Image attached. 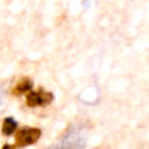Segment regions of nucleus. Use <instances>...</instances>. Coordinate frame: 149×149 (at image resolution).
<instances>
[{"mask_svg":"<svg viewBox=\"0 0 149 149\" xmlns=\"http://www.w3.org/2000/svg\"><path fill=\"white\" fill-rule=\"evenodd\" d=\"M41 137V130L38 128H21L15 132V146L26 147L37 142Z\"/></svg>","mask_w":149,"mask_h":149,"instance_id":"obj_1","label":"nucleus"},{"mask_svg":"<svg viewBox=\"0 0 149 149\" xmlns=\"http://www.w3.org/2000/svg\"><path fill=\"white\" fill-rule=\"evenodd\" d=\"M16 127H17V123L13 118H6L2 121V128H1L2 134L5 136H9L16 130Z\"/></svg>","mask_w":149,"mask_h":149,"instance_id":"obj_3","label":"nucleus"},{"mask_svg":"<svg viewBox=\"0 0 149 149\" xmlns=\"http://www.w3.org/2000/svg\"><path fill=\"white\" fill-rule=\"evenodd\" d=\"M26 102L29 107H35L41 105V98H40V91H30L26 95Z\"/></svg>","mask_w":149,"mask_h":149,"instance_id":"obj_4","label":"nucleus"},{"mask_svg":"<svg viewBox=\"0 0 149 149\" xmlns=\"http://www.w3.org/2000/svg\"><path fill=\"white\" fill-rule=\"evenodd\" d=\"M33 87V81L29 77H22L17 83L16 85L14 86V88L12 90V93L14 95H20V94H23L26 92H30Z\"/></svg>","mask_w":149,"mask_h":149,"instance_id":"obj_2","label":"nucleus"},{"mask_svg":"<svg viewBox=\"0 0 149 149\" xmlns=\"http://www.w3.org/2000/svg\"><path fill=\"white\" fill-rule=\"evenodd\" d=\"M40 98H41V105L40 106H47L52 101L54 95L51 92H44V91L40 90Z\"/></svg>","mask_w":149,"mask_h":149,"instance_id":"obj_5","label":"nucleus"},{"mask_svg":"<svg viewBox=\"0 0 149 149\" xmlns=\"http://www.w3.org/2000/svg\"><path fill=\"white\" fill-rule=\"evenodd\" d=\"M14 148H15L14 146H9V144H5V146H3V147H2L1 149H14Z\"/></svg>","mask_w":149,"mask_h":149,"instance_id":"obj_6","label":"nucleus"}]
</instances>
